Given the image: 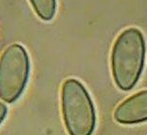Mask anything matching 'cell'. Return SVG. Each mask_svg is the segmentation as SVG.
Wrapping results in <instances>:
<instances>
[{"label": "cell", "mask_w": 147, "mask_h": 135, "mask_svg": "<svg viewBox=\"0 0 147 135\" xmlns=\"http://www.w3.org/2000/svg\"><path fill=\"white\" fill-rule=\"evenodd\" d=\"M145 53V39L140 29L127 28L116 37L111 54V69L119 89L129 91L138 82Z\"/></svg>", "instance_id": "1"}, {"label": "cell", "mask_w": 147, "mask_h": 135, "mask_svg": "<svg viewBox=\"0 0 147 135\" xmlns=\"http://www.w3.org/2000/svg\"><path fill=\"white\" fill-rule=\"evenodd\" d=\"M62 113L69 135H92L96 125L95 108L90 93L81 82L67 79L61 92Z\"/></svg>", "instance_id": "2"}, {"label": "cell", "mask_w": 147, "mask_h": 135, "mask_svg": "<svg viewBox=\"0 0 147 135\" xmlns=\"http://www.w3.org/2000/svg\"><path fill=\"white\" fill-rule=\"evenodd\" d=\"M30 73L28 54L20 44L8 46L0 57V99L18 100L24 91Z\"/></svg>", "instance_id": "3"}, {"label": "cell", "mask_w": 147, "mask_h": 135, "mask_svg": "<svg viewBox=\"0 0 147 135\" xmlns=\"http://www.w3.org/2000/svg\"><path fill=\"white\" fill-rule=\"evenodd\" d=\"M113 118L121 125L147 122V89L130 96L116 106Z\"/></svg>", "instance_id": "4"}, {"label": "cell", "mask_w": 147, "mask_h": 135, "mask_svg": "<svg viewBox=\"0 0 147 135\" xmlns=\"http://www.w3.org/2000/svg\"><path fill=\"white\" fill-rule=\"evenodd\" d=\"M36 13L42 20L49 21L54 17L57 9V0H29Z\"/></svg>", "instance_id": "5"}, {"label": "cell", "mask_w": 147, "mask_h": 135, "mask_svg": "<svg viewBox=\"0 0 147 135\" xmlns=\"http://www.w3.org/2000/svg\"><path fill=\"white\" fill-rule=\"evenodd\" d=\"M6 115H7V106L0 102V124L4 121Z\"/></svg>", "instance_id": "6"}]
</instances>
